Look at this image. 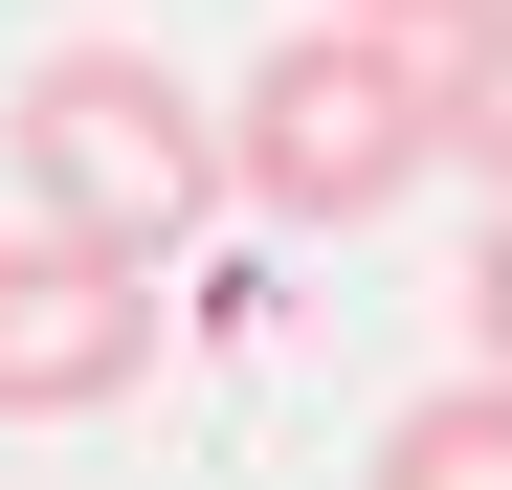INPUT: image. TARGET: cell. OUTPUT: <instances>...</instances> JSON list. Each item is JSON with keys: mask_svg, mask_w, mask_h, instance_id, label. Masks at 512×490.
Segmentation results:
<instances>
[{"mask_svg": "<svg viewBox=\"0 0 512 490\" xmlns=\"http://www.w3.org/2000/svg\"><path fill=\"white\" fill-rule=\"evenodd\" d=\"M446 179V45H401V23H312L223 90V201H268V223H379V201H423Z\"/></svg>", "mask_w": 512, "mask_h": 490, "instance_id": "obj_1", "label": "cell"}, {"mask_svg": "<svg viewBox=\"0 0 512 490\" xmlns=\"http://www.w3.org/2000/svg\"><path fill=\"white\" fill-rule=\"evenodd\" d=\"M0 156H23V223L134 245V268H179L201 201H223V112H201L156 45H45L23 112H0Z\"/></svg>", "mask_w": 512, "mask_h": 490, "instance_id": "obj_2", "label": "cell"}, {"mask_svg": "<svg viewBox=\"0 0 512 490\" xmlns=\"http://www.w3.org/2000/svg\"><path fill=\"white\" fill-rule=\"evenodd\" d=\"M156 379V268L67 223H0V424H90Z\"/></svg>", "mask_w": 512, "mask_h": 490, "instance_id": "obj_3", "label": "cell"}, {"mask_svg": "<svg viewBox=\"0 0 512 490\" xmlns=\"http://www.w3.org/2000/svg\"><path fill=\"white\" fill-rule=\"evenodd\" d=\"M357 490H512V379H446V401H401Z\"/></svg>", "mask_w": 512, "mask_h": 490, "instance_id": "obj_4", "label": "cell"}, {"mask_svg": "<svg viewBox=\"0 0 512 490\" xmlns=\"http://www.w3.org/2000/svg\"><path fill=\"white\" fill-rule=\"evenodd\" d=\"M446 179L512 201V0H490V23H446Z\"/></svg>", "mask_w": 512, "mask_h": 490, "instance_id": "obj_5", "label": "cell"}, {"mask_svg": "<svg viewBox=\"0 0 512 490\" xmlns=\"http://www.w3.org/2000/svg\"><path fill=\"white\" fill-rule=\"evenodd\" d=\"M468 379H512V201H490V268H468Z\"/></svg>", "mask_w": 512, "mask_h": 490, "instance_id": "obj_6", "label": "cell"}, {"mask_svg": "<svg viewBox=\"0 0 512 490\" xmlns=\"http://www.w3.org/2000/svg\"><path fill=\"white\" fill-rule=\"evenodd\" d=\"M334 23H401V45H446V23H490V0H334Z\"/></svg>", "mask_w": 512, "mask_h": 490, "instance_id": "obj_7", "label": "cell"}]
</instances>
